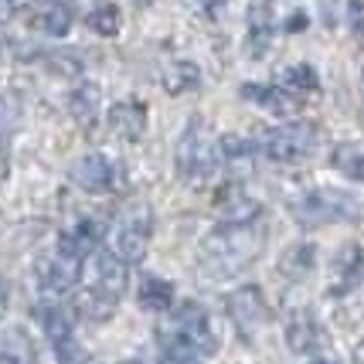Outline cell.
<instances>
[{
	"instance_id": "8fae6325",
	"label": "cell",
	"mask_w": 364,
	"mask_h": 364,
	"mask_svg": "<svg viewBox=\"0 0 364 364\" xmlns=\"http://www.w3.org/2000/svg\"><path fill=\"white\" fill-rule=\"evenodd\" d=\"M89 289H95L99 296H106L109 303H119V296L127 293V266L112 252L95 259V279Z\"/></svg>"
},
{
	"instance_id": "f1b7e54d",
	"label": "cell",
	"mask_w": 364,
	"mask_h": 364,
	"mask_svg": "<svg viewBox=\"0 0 364 364\" xmlns=\"http://www.w3.org/2000/svg\"><path fill=\"white\" fill-rule=\"evenodd\" d=\"M198 358H201V354H194L191 348H184L181 341L164 337V358H160V364H201Z\"/></svg>"
},
{
	"instance_id": "74e56055",
	"label": "cell",
	"mask_w": 364,
	"mask_h": 364,
	"mask_svg": "<svg viewBox=\"0 0 364 364\" xmlns=\"http://www.w3.org/2000/svg\"><path fill=\"white\" fill-rule=\"evenodd\" d=\"M361 82H364V75H361Z\"/></svg>"
},
{
	"instance_id": "1f68e13d",
	"label": "cell",
	"mask_w": 364,
	"mask_h": 364,
	"mask_svg": "<svg viewBox=\"0 0 364 364\" xmlns=\"http://www.w3.org/2000/svg\"><path fill=\"white\" fill-rule=\"evenodd\" d=\"M11 177V150H7V136H0V181Z\"/></svg>"
},
{
	"instance_id": "277c9868",
	"label": "cell",
	"mask_w": 364,
	"mask_h": 364,
	"mask_svg": "<svg viewBox=\"0 0 364 364\" xmlns=\"http://www.w3.org/2000/svg\"><path fill=\"white\" fill-rule=\"evenodd\" d=\"M320 143V129L314 123H286V127L269 129L262 140H259V150L266 154L276 164H300L306 160Z\"/></svg>"
},
{
	"instance_id": "836d02e7",
	"label": "cell",
	"mask_w": 364,
	"mask_h": 364,
	"mask_svg": "<svg viewBox=\"0 0 364 364\" xmlns=\"http://www.w3.org/2000/svg\"><path fill=\"white\" fill-rule=\"evenodd\" d=\"M7 55H11V41L4 38V28H0V62H4Z\"/></svg>"
},
{
	"instance_id": "5bb4252c",
	"label": "cell",
	"mask_w": 364,
	"mask_h": 364,
	"mask_svg": "<svg viewBox=\"0 0 364 364\" xmlns=\"http://www.w3.org/2000/svg\"><path fill=\"white\" fill-rule=\"evenodd\" d=\"M99 109H102V89H99L95 82H79V85L68 92V112H72V119H75L82 129L95 127Z\"/></svg>"
},
{
	"instance_id": "9a60e30c",
	"label": "cell",
	"mask_w": 364,
	"mask_h": 364,
	"mask_svg": "<svg viewBox=\"0 0 364 364\" xmlns=\"http://www.w3.org/2000/svg\"><path fill=\"white\" fill-rule=\"evenodd\" d=\"M238 92H242L245 102L266 106V109L276 112V116H289V112L300 109V102L293 99V92H283V85H255V82H245Z\"/></svg>"
},
{
	"instance_id": "ba28073f",
	"label": "cell",
	"mask_w": 364,
	"mask_h": 364,
	"mask_svg": "<svg viewBox=\"0 0 364 364\" xmlns=\"http://www.w3.org/2000/svg\"><path fill=\"white\" fill-rule=\"evenodd\" d=\"M171 341H181L184 348H191L194 354H201V358L218 350V333L211 327V317H208L198 303H184L174 314Z\"/></svg>"
},
{
	"instance_id": "d590c367",
	"label": "cell",
	"mask_w": 364,
	"mask_h": 364,
	"mask_svg": "<svg viewBox=\"0 0 364 364\" xmlns=\"http://www.w3.org/2000/svg\"><path fill=\"white\" fill-rule=\"evenodd\" d=\"M354 364H364V341L354 344Z\"/></svg>"
},
{
	"instance_id": "30bf717a",
	"label": "cell",
	"mask_w": 364,
	"mask_h": 364,
	"mask_svg": "<svg viewBox=\"0 0 364 364\" xmlns=\"http://www.w3.org/2000/svg\"><path fill=\"white\" fill-rule=\"evenodd\" d=\"M109 133L123 143H136L146 133V106L143 102H116L109 109Z\"/></svg>"
},
{
	"instance_id": "d4e9b609",
	"label": "cell",
	"mask_w": 364,
	"mask_h": 364,
	"mask_svg": "<svg viewBox=\"0 0 364 364\" xmlns=\"http://www.w3.org/2000/svg\"><path fill=\"white\" fill-rule=\"evenodd\" d=\"M89 28H92L99 38H112V34H119V28H123V14H119V7H116V4H99L92 14H89Z\"/></svg>"
},
{
	"instance_id": "f546056e",
	"label": "cell",
	"mask_w": 364,
	"mask_h": 364,
	"mask_svg": "<svg viewBox=\"0 0 364 364\" xmlns=\"http://www.w3.org/2000/svg\"><path fill=\"white\" fill-rule=\"evenodd\" d=\"M17 119H21V102L14 95H4L0 99V136H7V129L17 127Z\"/></svg>"
},
{
	"instance_id": "484cf974",
	"label": "cell",
	"mask_w": 364,
	"mask_h": 364,
	"mask_svg": "<svg viewBox=\"0 0 364 364\" xmlns=\"http://www.w3.org/2000/svg\"><path fill=\"white\" fill-rule=\"evenodd\" d=\"M255 150H259V143L249 140V136H238V133L222 136V143H218V154H222L228 164H245V160L255 157Z\"/></svg>"
},
{
	"instance_id": "cb8c5ba5",
	"label": "cell",
	"mask_w": 364,
	"mask_h": 364,
	"mask_svg": "<svg viewBox=\"0 0 364 364\" xmlns=\"http://www.w3.org/2000/svg\"><path fill=\"white\" fill-rule=\"evenodd\" d=\"M65 238H68L82 255H89L95 245L102 242V222H95V218H82L75 228H68V232H65Z\"/></svg>"
},
{
	"instance_id": "4316f807",
	"label": "cell",
	"mask_w": 364,
	"mask_h": 364,
	"mask_svg": "<svg viewBox=\"0 0 364 364\" xmlns=\"http://www.w3.org/2000/svg\"><path fill=\"white\" fill-rule=\"evenodd\" d=\"M112 310H116V303H109L106 296H99L95 289H85L79 296V314L85 320H109Z\"/></svg>"
},
{
	"instance_id": "7a4b0ae2",
	"label": "cell",
	"mask_w": 364,
	"mask_h": 364,
	"mask_svg": "<svg viewBox=\"0 0 364 364\" xmlns=\"http://www.w3.org/2000/svg\"><path fill=\"white\" fill-rule=\"evenodd\" d=\"M218 143L215 136L208 133V127L201 119H191L188 129L181 133L177 140V150H174V164H177V174L181 181L188 184H205L211 181V174L218 171Z\"/></svg>"
},
{
	"instance_id": "7c38bea8",
	"label": "cell",
	"mask_w": 364,
	"mask_h": 364,
	"mask_svg": "<svg viewBox=\"0 0 364 364\" xmlns=\"http://www.w3.org/2000/svg\"><path fill=\"white\" fill-rule=\"evenodd\" d=\"M364 276V249L358 242H348L341 252L333 255V266H331V289L333 293H344L350 286L358 283Z\"/></svg>"
},
{
	"instance_id": "9c48e42d",
	"label": "cell",
	"mask_w": 364,
	"mask_h": 364,
	"mask_svg": "<svg viewBox=\"0 0 364 364\" xmlns=\"http://www.w3.org/2000/svg\"><path fill=\"white\" fill-rule=\"evenodd\" d=\"M123 171L109 164V160L102 157V154H85L79 157L72 167H68V177H72V184L82 191H89V194H106V191H116L123 184Z\"/></svg>"
},
{
	"instance_id": "5b68a950",
	"label": "cell",
	"mask_w": 364,
	"mask_h": 364,
	"mask_svg": "<svg viewBox=\"0 0 364 364\" xmlns=\"http://www.w3.org/2000/svg\"><path fill=\"white\" fill-rule=\"evenodd\" d=\"M150 245V208H129L123 218H116V228L109 232V252L123 266H136L146 259Z\"/></svg>"
},
{
	"instance_id": "4fadbf2b",
	"label": "cell",
	"mask_w": 364,
	"mask_h": 364,
	"mask_svg": "<svg viewBox=\"0 0 364 364\" xmlns=\"http://www.w3.org/2000/svg\"><path fill=\"white\" fill-rule=\"evenodd\" d=\"M286 348L293 354H317L320 348V327L306 310H293L286 320Z\"/></svg>"
},
{
	"instance_id": "83f0119b",
	"label": "cell",
	"mask_w": 364,
	"mask_h": 364,
	"mask_svg": "<svg viewBox=\"0 0 364 364\" xmlns=\"http://www.w3.org/2000/svg\"><path fill=\"white\" fill-rule=\"evenodd\" d=\"M45 62L51 65V72H58V75H79L82 72V58L75 51H48Z\"/></svg>"
},
{
	"instance_id": "e0dca14e",
	"label": "cell",
	"mask_w": 364,
	"mask_h": 364,
	"mask_svg": "<svg viewBox=\"0 0 364 364\" xmlns=\"http://www.w3.org/2000/svg\"><path fill=\"white\" fill-rule=\"evenodd\" d=\"M218 211H222L225 225H255L259 215H262V205L252 201L249 194H242L238 188H228L218 201Z\"/></svg>"
},
{
	"instance_id": "e575fe53",
	"label": "cell",
	"mask_w": 364,
	"mask_h": 364,
	"mask_svg": "<svg viewBox=\"0 0 364 364\" xmlns=\"http://www.w3.org/2000/svg\"><path fill=\"white\" fill-rule=\"evenodd\" d=\"M4 310H7V283L0 279V317H4Z\"/></svg>"
},
{
	"instance_id": "4dcf8cb0",
	"label": "cell",
	"mask_w": 364,
	"mask_h": 364,
	"mask_svg": "<svg viewBox=\"0 0 364 364\" xmlns=\"http://www.w3.org/2000/svg\"><path fill=\"white\" fill-rule=\"evenodd\" d=\"M348 17L358 38H364V0H348Z\"/></svg>"
},
{
	"instance_id": "7402d4cb",
	"label": "cell",
	"mask_w": 364,
	"mask_h": 364,
	"mask_svg": "<svg viewBox=\"0 0 364 364\" xmlns=\"http://www.w3.org/2000/svg\"><path fill=\"white\" fill-rule=\"evenodd\" d=\"M279 82H283V89L286 92H293V95H314L320 92V75H317V68L314 65H289L283 75H279Z\"/></svg>"
},
{
	"instance_id": "3957f363",
	"label": "cell",
	"mask_w": 364,
	"mask_h": 364,
	"mask_svg": "<svg viewBox=\"0 0 364 364\" xmlns=\"http://www.w3.org/2000/svg\"><path fill=\"white\" fill-rule=\"evenodd\" d=\"M289 211L303 228H320V225L331 222H354L358 218V198L337 188H317L293 198Z\"/></svg>"
},
{
	"instance_id": "603a6c76",
	"label": "cell",
	"mask_w": 364,
	"mask_h": 364,
	"mask_svg": "<svg viewBox=\"0 0 364 364\" xmlns=\"http://www.w3.org/2000/svg\"><path fill=\"white\" fill-rule=\"evenodd\" d=\"M331 164L341 174L354 177V181H364V146L361 143H337L331 154Z\"/></svg>"
},
{
	"instance_id": "52a82bcc",
	"label": "cell",
	"mask_w": 364,
	"mask_h": 364,
	"mask_svg": "<svg viewBox=\"0 0 364 364\" xmlns=\"http://www.w3.org/2000/svg\"><path fill=\"white\" fill-rule=\"evenodd\" d=\"M82 266H85V255L62 235L58 238V249L41 262L38 283H41V289H45L48 296H62V293H68L82 279Z\"/></svg>"
},
{
	"instance_id": "ac0fdd59",
	"label": "cell",
	"mask_w": 364,
	"mask_h": 364,
	"mask_svg": "<svg viewBox=\"0 0 364 364\" xmlns=\"http://www.w3.org/2000/svg\"><path fill=\"white\" fill-rule=\"evenodd\" d=\"M160 85H164L167 95H184V92H191V89L201 85V68L194 62H188V58L167 62L164 72H160Z\"/></svg>"
},
{
	"instance_id": "44dd1931",
	"label": "cell",
	"mask_w": 364,
	"mask_h": 364,
	"mask_svg": "<svg viewBox=\"0 0 364 364\" xmlns=\"http://www.w3.org/2000/svg\"><path fill=\"white\" fill-rule=\"evenodd\" d=\"M143 310H154V314H167L174 306V286L160 276H146L140 283V293H136Z\"/></svg>"
},
{
	"instance_id": "d6a6232c",
	"label": "cell",
	"mask_w": 364,
	"mask_h": 364,
	"mask_svg": "<svg viewBox=\"0 0 364 364\" xmlns=\"http://www.w3.org/2000/svg\"><path fill=\"white\" fill-rule=\"evenodd\" d=\"M188 4H191V11H198V14H211L218 0H188Z\"/></svg>"
},
{
	"instance_id": "ffe728a7",
	"label": "cell",
	"mask_w": 364,
	"mask_h": 364,
	"mask_svg": "<svg viewBox=\"0 0 364 364\" xmlns=\"http://www.w3.org/2000/svg\"><path fill=\"white\" fill-rule=\"evenodd\" d=\"M314 255H317V249L310 245V242H300V245H289L283 252V259H279V276L283 279H293V283H300V279H306L310 276V269H314Z\"/></svg>"
},
{
	"instance_id": "8d00e7d4",
	"label": "cell",
	"mask_w": 364,
	"mask_h": 364,
	"mask_svg": "<svg viewBox=\"0 0 364 364\" xmlns=\"http://www.w3.org/2000/svg\"><path fill=\"white\" fill-rule=\"evenodd\" d=\"M310 364H341V361H333V358H310Z\"/></svg>"
},
{
	"instance_id": "8992f818",
	"label": "cell",
	"mask_w": 364,
	"mask_h": 364,
	"mask_svg": "<svg viewBox=\"0 0 364 364\" xmlns=\"http://www.w3.org/2000/svg\"><path fill=\"white\" fill-rule=\"evenodd\" d=\"M225 310H228V320H232V327L242 341H255L259 333L266 331V323H269V306H266V296H262V289L252 283L238 286L232 289V296L225 303Z\"/></svg>"
},
{
	"instance_id": "d6986e66",
	"label": "cell",
	"mask_w": 364,
	"mask_h": 364,
	"mask_svg": "<svg viewBox=\"0 0 364 364\" xmlns=\"http://www.w3.org/2000/svg\"><path fill=\"white\" fill-rule=\"evenodd\" d=\"M38 320H41V331L51 341V348H62L72 341V310H65L58 303H48L38 310Z\"/></svg>"
},
{
	"instance_id": "2e32d148",
	"label": "cell",
	"mask_w": 364,
	"mask_h": 364,
	"mask_svg": "<svg viewBox=\"0 0 364 364\" xmlns=\"http://www.w3.org/2000/svg\"><path fill=\"white\" fill-rule=\"evenodd\" d=\"M34 28L45 31L48 38H65L72 28V4L68 0H41L38 11L31 14Z\"/></svg>"
},
{
	"instance_id": "6da1fadb",
	"label": "cell",
	"mask_w": 364,
	"mask_h": 364,
	"mask_svg": "<svg viewBox=\"0 0 364 364\" xmlns=\"http://www.w3.org/2000/svg\"><path fill=\"white\" fill-rule=\"evenodd\" d=\"M266 245V232L259 225H218L198 245V266L211 279H228L252 266Z\"/></svg>"
}]
</instances>
